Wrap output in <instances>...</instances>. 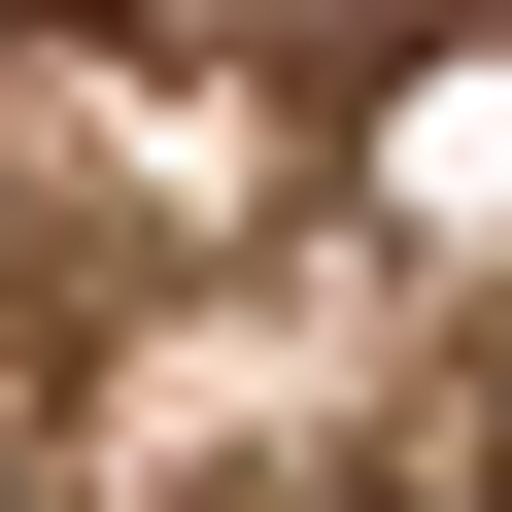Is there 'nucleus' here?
I'll return each mask as SVG.
<instances>
[{
    "instance_id": "f257e3e1",
    "label": "nucleus",
    "mask_w": 512,
    "mask_h": 512,
    "mask_svg": "<svg viewBox=\"0 0 512 512\" xmlns=\"http://www.w3.org/2000/svg\"><path fill=\"white\" fill-rule=\"evenodd\" d=\"M444 512H512V410H478V478H444Z\"/></svg>"
}]
</instances>
